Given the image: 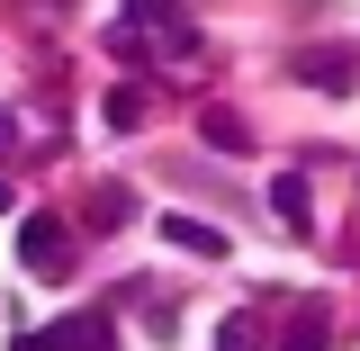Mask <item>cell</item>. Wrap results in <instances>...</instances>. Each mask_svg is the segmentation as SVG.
Here are the masks:
<instances>
[{"label": "cell", "mask_w": 360, "mask_h": 351, "mask_svg": "<svg viewBox=\"0 0 360 351\" xmlns=\"http://www.w3.org/2000/svg\"><path fill=\"white\" fill-rule=\"evenodd\" d=\"M45 351H117V324L108 315H72V324H54Z\"/></svg>", "instance_id": "277c9868"}, {"label": "cell", "mask_w": 360, "mask_h": 351, "mask_svg": "<svg viewBox=\"0 0 360 351\" xmlns=\"http://www.w3.org/2000/svg\"><path fill=\"white\" fill-rule=\"evenodd\" d=\"M144 117H153V99H144V82H117V90H108V127H117V135H135Z\"/></svg>", "instance_id": "8992f818"}, {"label": "cell", "mask_w": 360, "mask_h": 351, "mask_svg": "<svg viewBox=\"0 0 360 351\" xmlns=\"http://www.w3.org/2000/svg\"><path fill=\"white\" fill-rule=\"evenodd\" d=\"M162 243H180V253H225V234L198 225V217H162Z\"/></svg>", "instance_id": "52a82bcc"}, {"label": "cell", "mask_w": 360, "mask_h": 351, "mask_svg": "<svg viewBox=\"0 0 360 351\" xmlns=\"http://www.w3.org/2000/svg\"><path fill=\"white\" fill-rule=\"evenodd\" d=\"M279 351H324V315H297V324H288V333H279Z\"/></svg>", "instance_id": "9c48e42d"}, {"label": "cell", "mask_w": 360, "mask_h": 351, "mask_svg": "<svg viewBox=\"0 0 360 351\" xmlns=\"http://www.w3.org/2000/svg\"><path fill=\"white\" fill-rule=\"evenodd\" d=\"M127 217H135V198L117 189V180H108V189H90V225H127Z\"/></svg>", "instance_id": "ba28073f"}, {"label": "cell", "mask_w": 360, "mask_h": 351, "mask_svg": "<svg viewBox=\"0 0 360 351\" xmlns=\"http://www.w3.org/2000/svg\"><path fill=\"white\" fill-rule=\"evenodd\" d=\"M9 198H18V189H9V180H0V217H9Z\"/></svg>", "instance_id": "5bb4252c"}, {"label": "cell", "mask_w": 360, "mask_h": 351, "mask_svg": "<svg viewBox=\"0 0 360 351\" xmlns=\"http://www.w3.org/2000/svg\"><path fill=\"white\" fill-rule=\"evenodd\" d=\"M108 45H117V63H144V54H153V37H144V27H117Z\"/></svg>", "instance_id": "7c38bea8"}, {"label": "cell", "mask_w": 360, "mask_h": 351, "mask_svg": "<svg viewBox=\"0 0 360 351\" xmlns=\"http://www.w3.org/2000/svg\"><path fill=\"white\" fill-rule=\"evenodd\" d=\"M217 351H252V315H225V324H217Z\"/></svg>", "instance_id": "8fae6325"}, {"label": "cell", "mask_w": 360, "mask_h": 351, "mask_svg": "<svg viewBox=\"0 0 360 351\" xmlns=\"http://www.w3.org/2000/svg\"><path fill=\"white\" fill-rule=\"evenodd\" d=\"M270 217L288 225V234H307V225H315V198H307V180H270Z\"/></svg>", "instance_id": "5b68a950"}, {"label": "cell", "mask_w": 360, "mask_h": 351, "mask_svg": "<svg viewBox=\"0 0 360 351\" xmlns=\"http://www.w3.org/2000/svg\"><path fill=\"white\" fill-rule=\"evenodd\" d=\"M288 82H307V90H352L360 63H352V45H297V54H288Z\"/></svg>", "instance_id": "6da1fadb"}, {"label": "cell", "mask_w": 360, "mask_h": 351, "mask_svg": "<svg viewBox=\"0 0 360 351\" xmlns=\"http://www.w3.org/2000/svg\"><path fill=\"white\" fill-rule=\"evenodd\" d=\"M198 144H207V153H252V127H243L234 108L207 99V108H198Z\"/></svg>", "instance_id": "3957f363"}, {"label": "cell", "mask_w": 360, "mask_h": 351, "mask_svg": "<svg viewBox=\"0 0 360 351\" xmlns=\"http://www.w3.org/2000/svg\"><path fill=\"white\" fill-rule=\"evenodd\" d=\"M18 253H27L37 279H63V270H72V253H63V217H27V225H18Z\"/></svg>", "instance_id": "7a4b0ae2"}, {"label": "cell", "mask_w": 360, "mask_h": 351, "mask_svg": "<svg viewBox=\"0 0 360 351\" xmlns=\"http://www.w3.org/2000/svg\"><path fill=\"white\" fill-rule=\"evenodd\" d=\"M9 351H45V333H18V343H9Z\"/></svg>", "instance_id": "4fadbf2b"}, {"label": "cell", "mask_w": 360, "mask_h": 351, "mask_svg": "<svg viewBox=\"0 0 360 351\" xmlns=\"http://www.w3.org/2000/svg\"><path fill=\"white\" fill-rule=\"evenodd\" d=\"M180 0H127V27H172Z\"/></svg>", "instance_id": "30bf717a"}]
</instances>
